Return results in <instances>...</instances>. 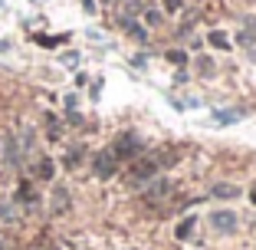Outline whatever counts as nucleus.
<instances>
[{"label": "nucleus", "instance_id": "nucleus-1", "mask_svg": "<svg viewBox=\"0 0 256 250\" xmlns=\"http://www.w3.org/2000/svg\"><path fill=\"white\" fill-rule=\"evenodd\" d=\"M158 171H161V165L154 161V155H144V158H135V161H132V168H128V174H125V181L132 184V188H142V184H148Z\"/></svg>", "mask_w": 256, "mask_h": 250}, {"label": "nucleus", "instance_id": "nucleus-2", "mask_svg": "<svg viewBox=\"0 0 256 250\" xmlns=\"http://www.w3.org/2000/svg\"><path fill=\"white\" fill-rule=\"evenodd\" d=\"M171 194H174V181L171 178H161V174H154L148 184H142V201L144 204H164Z\"/></svg>", "mask_w": 256, "mask_h": 250}, {"label": "nucleus", "instance_id": "nucleus-3", "mask_svg": "<svg viewBox=\"0 0 256 250\" xmlns=\"http://www.w3.org/2000/svg\"><path fill=\"white\" fill-rule=\"evenodd\" d=\"M112 152H115V158H118V161H135V158H142L144 142L135 135V132H122V135L115 138Z\"/></svg>", "mask_w": 256, "mask_h": 250}, {"label": "nucleus", "instance_id": "nucleus-4", "mask_svg": "<svg viewBox=\"0 0 256 250\" xmlns=\"http://www.w3.org/2000/svg\"><path fill=\"white\" fill-rule=\"evenodd\" d=\"M210 227L217 230V234H236V227H240V217H236L234 211H230V207H217V211H210Z\"/></svg>", "mask_w": 256, "mask_h": 250}, {"label": "nucleus", "instance_id": "nucleus-5", "mask_svg": "<svg viewBox=\"0 0 256 250\" xmlns=\"http://www.w3.org/2000/svg\"><path fill=\"white\" fill-rule=\"evenodd\" d=\"M118 165H122V161L115 158L112 148H106V152H98L96 158H92V171H96L98 178H112V174L118 171Z\"/></svg>", "mask_w": 256, "mask_h": 250}, {"label": "nucleus", "instance_id": "nucleus-6", "mask_svg": "<svg viewBox=\"0 0 256 250\" xmlns=\"http://www.w3.org/2000/svg\"><path fill=\"white\" fill-rule=\"evenodd\" d=\"M246 119V109H217L214 112V125H234V122H243Z\"/></svg>", "mask_w": 256, "mask_h": 250}, {"label": "nucleus", "instance_id": "nucleus-7", "mask_svg": "<svg viewBox=\"0 0 256 250\" xmlns=\"http://www.w3.org/2000/svg\"><path fill=\"white\" fill-rule=\"evenodd\" d=\"M210 194L217 197V201H236L243 191L236 188V184H230V181H220V184H214V188H210Z\"/></svg>", "mask_w": 256, "mask_h": 250}, {"label": "nucleus", "instance_id": "nucleus-8", "mask_svg": "<svg viewBox=\"0 0 256 250\" xmlns=\"http://www.w3.org/2000/svg\"><path fill=\"white\" fill-rule=\"evenodd\" d=\"M194 230H197V217H184L181 224H178V230H174V237H178V240H190Z\"/></svg>", "mask_w": 256, "mask_h": 250}, {"label": "nucleus", "instance_id": "nucleus-9", "mask_svg": "<svg viewBox=\"0 0 256 250\" xmlns=\"http://www.w3.org/2000/svg\"><path fill=\"white\" fill-rule=\"evenodd\" d=\"M69 207V191L66 188H56L53 191V214H62Z\"/></svg>", "mask_w": 256, "mask_h": 250}, {"label": "nucleus", "instance_id": "nucleus-10", "mask_svg": "<svg viewBox=\"0 0 256 250\" xmlns=\"http://www.w3.org/2000/svg\"><path fill=\"white\" fill-rule=\"evenodd\" d=\"M154 161H158L161 168H168V165H178L181 158H178V148H161V152L154 155Z\"/></svg>", "mask_w": 256, "mask_h": 250}, {"label": "nucleus", "instance_id": "nucleus-11", "mask_svg": "<svg viewBox=\"0 0 256 250\" xmlns=\"http://www.w3.org/2000/svg\"><path fill=\"white\" fill-rule=\"evenodd\" d=\"M33 174H36L40 181H50V178H53V161H50V158H40L36 168H33Z\"/></svg>", "mask_w": 256, "mask_h": 250}, {"label": "nucleus", "instance_id": "nucleus-12", "mask_svg": "<svg viewBox=\"0 0 256 250\" xmlns=\"http://www.w3.org/2000/svg\"><path fill=\"white\" fill-rule=\"evenodd\" d=\"M142 20L148 23V27H161V23H164V17H161V10H154V7H144V10H142Z\"/></svg>", "mask_w": 256, "mask_h": 250}, {"label": "nucleus", "instance_id": "nucleus-13", "mask_svg": "<svg viewBox=\"0 0 256 250\" xmlns=\"http://www.w3.org/2000/svg\"><path fill=\"white\" fill-rule=\"evenodd\" d=\"M236 43L246 46V50H250V46H256V30H253V27H243V30L236 33Z\"/></svg>", "mask_w": 256, "mask_h": 250}, {"label": "nucleus", "instance_id": "nucleus-14", "mask_svg": "<svg viewBox=\"0 0 256 250\" xmlns=\"http://www.w3.org/2000/svg\"><path fill=\"white\" fill-rule=\"evenodd\" d=\"M207 43L217 46V50H230V40H226V33H220V30H214L210 37H207Z\"/></svg>", "mask_w": 256, "mask_h": 250}, {"label": "nucleus", "instance_id": "nucleus-15", "mask_svg": "<svg viewBox=\"0 0 256 250\" xmlns=\"http://www.w3.org/2000/svg\"><path fill=\"white\" fill-rule=\"evenodd\" d=\"M197 69H200V76H214V73H217L210 56H197Z\"/></svg>", "mask_w": 256, "mask_h": 250}, {"label": "nucleus", "instance_id": "nucleus-16", "mask_svg": "<svg viewBox=\"0 0 256 250\" xmlns=\"http://www.w3.org/2000/svg\"><path fill=\"white\" fill-rule=\"evenodd\" d=\"M168 63H174V66H184V63H188V56H184L181 50H168Z\"/></svg>", "mask_w": 256, "mask_h": 250}, {"label": "nucleus", "instance_id": "nucleus-17", "mask_svg": "<svg viewBox=\"0 0 256 250\" xmlns=\"http://www.w3.org/2000/svg\"><path fill=\"white\" fill-rule=\"evenodd\" d=\"M16 197H20V201H26V204H33V201H36V194H33L30 184H20V194H16Z\"/></svg>", "mask_w": 256, "mask_h": 250}, {"label": "nucleus", "instance_id": "nucleus-18", "mask_svg": "<svg viewBox=\"0 0 256 250\" xmlns=\"http://www.w3.org/2000/svg\"><path fill=\"white\" fill-rule=\"evenodd\" d=\"M161 4H164V10H168V14H178V10L184 7L181 0H161Z\"/></svg>", "mask_w": 256, "mask_h": 250}, {"label": "nucleus", "instance_id": "nucleus-19", "mask_svg": "<svg viewBox=\"0 0 256 250\" xmlns=\"http://www.w3.org/2000/svg\"><path fill=\"white\" fill-rule=\"evenodd\" d=\"M250 201H253V204H256V188H253V191H250Z\"/></svg>", "mask_w": 256, "mask_h": 250}, {"label": "nucleus", "instance_id": "nucleus-20", "mask_svg": "<svg viewBox=\"0 0 256 250\" xmlns=\"http://www.w3.org/2000/svg\"><path fill=\"white\" fill-rule=\"evenodd\" d=\"M250 227H256V217H253V220H250Z\"/></svg>", "mask_w": 256, "mask_h": 250}]
</instances>
